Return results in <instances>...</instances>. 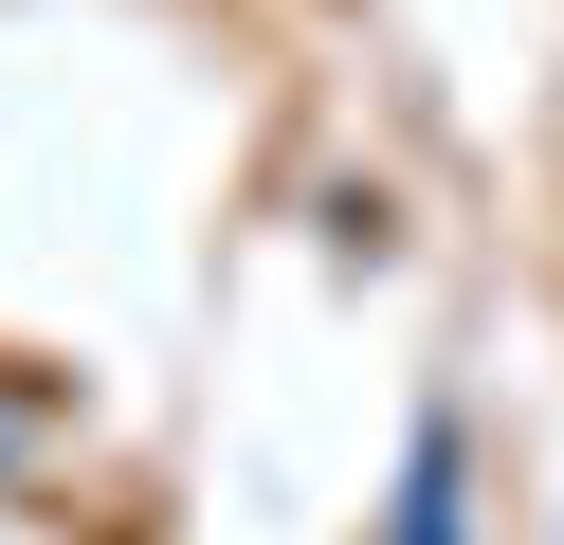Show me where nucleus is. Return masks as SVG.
Wrapping results in <instances>:
<instances>
[{"label": "nucleus", "mask_w": 564, "mask_h": 545, "mask_svg": "<svg viewBox=\"0 0 564 545\" xmlns=\"http://www.w3.org/2000/svg\"><path fill=\"white\" fill-rule=\"evenodd\" d=\"M382 545H474V418H419L401 436V491H382Z\"/></svg>", "instance_id": "1"}, {"label": "nucleus", "mask_w": 564, "mask_h": 545, "mask_svg": "<svg viewBox=\"0 0 564 545\" xmlns=\"http://www.w3.org/2000/svg\"><path fill=\"white\" fill-rule=\"evenodd\" d=\"M37 455H55V400H37V382H0V491H19Z\"/></svg>", "instance_id": "2"}]
</instances>
